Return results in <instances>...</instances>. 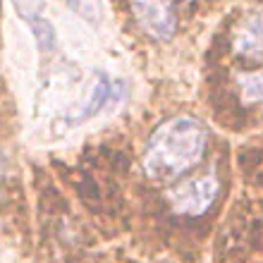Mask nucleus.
Returning <instances> with one entry per match:
<instances>
[{"instance_id": "3", "label": "nucleus", "mask_w": 263, "mask_h": 263, "mask_svg": "<svg viewBox=\"0 0 263 263\" xmlns=\"http://www.w3.org/2000/svg\"><path fill=\"white\" fill-rule=\"evenodd\" d=\"M218 196V180L215 177H199V180L184 182L170 192V203L182 215H201Z\"/></svg>"}, {"instance_id": "5", "label": "nucleus", "mask_w": 263, "mask_h": 263, "mask_svg": "<svg viewBox=\"0 0 263 263\" xmlns=\"http://www.w3.org/2000/svg\"><path fill=\"white\" fill-rule=\"evenodd\" d=\"M239 89H242L244 103H263V72L239 77Z\"/></svg>"}, {"instance_id": "6", "label": "nucleus", "mask_w": 263, "mask_h": 263, "mask_svg": "<svg viewBox=\"0 0 263 263\" xmlns=\"http://www.w3.org/2000/svg\"><path fill=\"white\" fill-rule=\"evenodd\" d=\"M108 96H110V82H108V77L98 74V84L93 86V93H91V101L86 103V110L82 112V115H77V122L79 120H86L91 118L93 112H98V108L108 101Z\"/></svg>"}, {"instance_id": "7", "label": "nucleus", "mask_w": 263, "mask_h": 263, "mask_svg": "<svg viewBox=\"0 0 263 263\" xmlns=\"http://www.w3.org/2000/svg\"><path fill=\"white\" fill-rule=\"evenodd\" d=\"M31 27H34L36 43H39V48H41L43 53H50V50L55 48V29H53L50 22L36 17V20H31Z\"/></svg>"}, {"instance_id": "1", "label": "nucleus", "mask_w": 263, "mask_h": 263, "mask_svg": "<svg viewBox=\"0 0 263 263\" xmlns=\"http://www.w3.org/2000/svg\"><path fill=\"white\" fill-rule=\"evenodd\" d=\"M208 129L196 118H173L163 122L146 144L144 173L158 184L180 180L206 156Z\"/></svg>"}, {"instance_id": "8", "label": "nucleus", "mask_w": 263, "mask_h": 263, "mask_svg": "<svg viewBox=\"0 0 263 263\" xmlns=\"http://www.w3.org/2000/svg\"><path fill=\"white\" fill-rule=\"evenodd\" d=\"M69 7L86 22L101 20V0H69Z\"/></svg>"}, {"instance_id": "4", "label": "nucleus", "mask_w": 263, "mask_h": 263, "mask_svg": "<svg viewBox=\"0 0 263 263\" xmlns=\"http://www.w3.org/2000/svg\"><path fill=\"white\" fill-rule=\"evenodd\" d=\"M232 48L237 55L249 60H263V12H254L237 27L232 36Z\"/></svg>"}, {"instance_id": "2", "label": "nucleus", "mask_w": 263, "mask_h": 263, "mask_svg": "<svg viewBox=\"0 0 263 263\" xmlns=\"http://www.w3.org/2000/svg\"><path fill=\"white\" fill-rule=\"evenodd\" d=\"M132 14L144 34L156 41H170L177 31V12L173 0H129Z\"/></svg>"}]
</instances>
